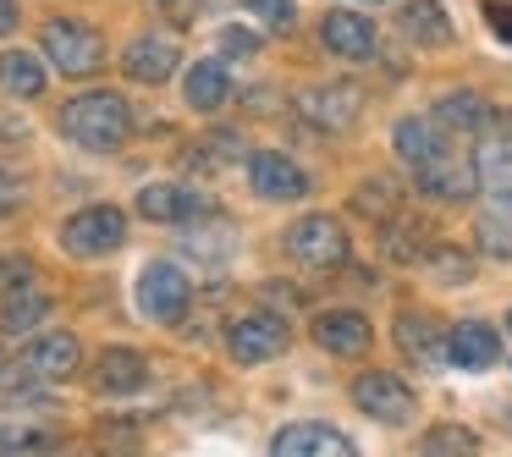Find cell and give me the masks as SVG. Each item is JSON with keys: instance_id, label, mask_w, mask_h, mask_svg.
<instances>
[{"instance_id": "obj_1", "label": "cell", "mask_w": 512, "mask_h": 457, "mask_svg": "<svg viewBox=\"0 0 512 457\" xmlns=\"http://www.w3.org/2000/svg\"><path fill=\"white\" fill-rule=\"evenodd\" d=\"M61 133L78 149H89V155H111V149H122L127 133H133V111H127V100L116 89H89V94H78V100H67Z\"/></svg>"}, {"instance_id": "obj_2", "label": "cell", "mask_w": 512, "mask_h": 457, "mask_svg": "<svg viewBox=\"0 0 512 457\" xmlns=\"http://www.w3.org/2000/svg\"><path fill=\"white\" fill-rule=\"evenodd\" d=\"M39 45H45L50 67L67 72V78H94V72L105 67V39L94 34L89 23H78V17H56V23H45Z\"/></svg>"}, {"instance_id": "obj_3", "label": "cell", "mask_w": 512, "mask_h": 457, "mask_svg": "<svg viewBox=\"0 0 512 457\" xmlns=\"http://www.w3.org/2000/svg\"><path fill=\"white\" fill-rule=\"evenodd\" d=\"M127 243V215L116 204H89V210L61 221V248L72 259H105Z\"/></svg>"}, {"instance_id": "obj_4", "label": "cell", "mask_w": 512, "mask_h": 457, "mask_svg": "<svg viewBox=\"0 0 512 457\" xmlns=\"http://www.w3.org/2000/svg\"><path fill=\"white\" fill-rule=\"evenodd\" d=\"M188 298H193V281L182 276L171 259H155V265H144V276H138V309H144L149 320L177 325L182 314H188Z\"/></svg>"}, {"instance_id": "obj_5", "label": "cell", "mask_w": 512, "mask_h": 457, "mask_svg": "<svg viewBox=\"0 0 512 457\" xmlns=\"http://www.w3.org/2000/svg\"><path fill=\"white\" fill-rule=\"evenodd\" d=\"M287 254L309 270H331L347 259V232L336 226V215H303L287 226Z\"/></svg>"}, {"instance_id": "obj_6", "label": "cell", "mask_w": 512, "mask_h": 457, "mask_svg": "<svg viewBox=\"0 0 512 457\" xmlns=\"http://www.w3.org/2000/svg\"><path fill=\"white\" fill-rule=\"evenodd\" d=\"M281 347H287V320L281 314H243V320L226 325V353L237 358V364H265V358H276Z\"/></svg>"}, {"instance_id": "obj_7", "label": "cell", "mask_w": 512, "mask_h": 457, "mask_svg": "<svg viewBox=\"0 0 512 457\" xmlns=\"http://www.w3.org/2000/svg\"><path fill=\"white\" fill-rule=\"evenodd\" d=\"M353 402H358V413H369L375 424H408V413H413V391L402 386L391 369H364V375L353 380Z\"/></svg>"}, {"instance_id": "obj_8", "label": "cell", "mask_w": 512, "mask_h": 457, "mask_svg": "<svg viewBox=\"0 0 512 457\" xmlns=\"http://www.w3.org/2000/svg\"><path fill=\"white\" fill-rule=\"evenodd\" d=\"M248 188L270 204H287V199H303V193H309V177H303L287 155H276V149H254V155H248Z\"/></svg>"}, {"instance_id": "obj_9", "label": "cell", "mask_w": 512, "mask_h": 457, "mask_svg": "<svg viewBox=\"0 0 512 457\" xmlns=\"http://www.w3.org/2000/svg\"><path fill=\"white\" fill-rule=\"evenodd\" d=\"M413 182H419V193H430V199H446V204L468 199V193L479 188L474 166H468V160L457 155V149H441L435 160H424V166H413Z\"/></svg>"}, {"instance_id": "obj_10", "label": "cell", "mask_w": 512, "mask_h": 457, "mask_svg": "<svg viewBox=\"0 0 512 457\" xmlns=\"http://www.w3.org/2000/svg\"><path fill=\"white\" fill-rule=\"evenodd\" d=\"M177 61H182V50H177V39H171V34H138L133 45L122 50V72L133 83H149V89L166 83L171 72H177Z\"/></svg>"}, {"instance_id": "obj_11", "label": "cell", "mask_w": 512, "mask_h": 457, "mask_svg": "<svg viewBox=\"0 0 512 457\" xmlns=\"http://www.w3.org/2000/svg\"><path fill=\"white\" fill-rule=\"evenodd\" d=\"M270 452L276 457H353V441H347L336 424H287V430H276V441H270Z\"/></svg>"}, {"instance_id": "obj_12", "label": "cell", "mask_w": 512, "mask_h": 457, "mask_svg": "<svg viewBox=\"0 0 512 457\" xmlns=\"http://www.w3.org/2000/svg\"><path fill=\"white\" fill-rule=\"evenodd\" d=\"M358 105H364V94H358L353 83H320V89H309L298 100V111H303V122H314L320 133H336V127L358 122Z\"/></svg>"}, {"instance_id": "obj_13", "label": "cell", "mask_w": 512, "mask_h": 457, "mask_svg": "<svg viewBox=\"0 0 512 457\" xmlns=\"http://www.w3.org/2000/svg\"><path fill=\"white\" fill-rule=\"evenodd\" d=\"M320 39H325V50H331L336 61H369L375 56V23L358 17V12H347V6H331V12H325Z\"/></svg>"}, {"instance_id": "obj_14", "label": "cell", "mask_w": 512, "mask_h": 457, "mask_svg": "<svg viewBox=\"0 0 512 457\" xmlns=\"http://www.w3.org/2000/svg\"><path fill=\"white\" fill-rule=\"evenodd\" d=\"M397 347H402V358H408V364H419V369L452 364V347H446L441 325L424 320V314H413V309L397 314Z\"/></svg>"}, {"instance_id": "obj_15", "label": "cell", "mask_w": 512, "mask_h": 457, "mask_svg": "<svg viewBox=\"0 0 512 457\" xmlns=\"http://www.w3.org/2000/svg\"><path fill=\"white\" fill-rule=\"evenodd\" d=\"M369 320L358 309H325V314H314V342L325 347L331 358H358L369 347Z\"/></svg>"}, {"instance_id": "obj_16", "label": "cell", "mask_w": 512, "mask_h": 457, "mask_svg": "<svg viewBox=\"0 0 512 457\" xmlns=\"http://www.w3.org/2000/svg\"><path fill=\"white\" fill-rule=\"evenodd\" d=\"M78 364H83V347H78V336H67V331L39 336V342H28V353H23V369L34 380H72Z\"/></svg>"}, {"instance_id": "obj_17", "label": "cell", "mask_w": 512, "mask_h": 457, "mask_svg": "<svg viewBox=\"0 0 512 457\" xmlns=\"http://www.w3.org/2000/svg\"><path fill=\"white\" fill-rule=\"evenodd\" d=\"M204 199L193 188H182V182H149L144 193H138V215L144 221H160V226H182V221H199Z\"/></svg>"}, {"instance_id": "obj_18", "label": "cell", "mask_w": 512, "mask_h": 457, "mask_svg": "<svg viewBox=\"0 0 512 457\" xmlns=\"http://www.w3.org/2000/svg\"><path fill=\"white\" fill-rule=\"evenodd\" d=\"M144 380H149V364L133 347H105L100 364H94V391L100 397H133Z\"/></svg>"}, {"instance_id": "obj_19", "label": "cell", "mask_w": 512, "mask_h": 457, "mask_svg": "<svg viewBox=\"0 0 512 457\" xmlns=\"http://www.w3.org/2000/svg\"><path fill=\"white\" fill-rule=\"evenodd\" d=\"M446 347H452V364H457V369H490V364L501 358V336L490 331L485 320H463V325H452Z\"/></svg>"}, {"instance_id": "obj_20", "label": "cell", "mask_w": 512, "mask_h": 457, "mask_svg": "<svg viewBox=\"0 0 512 457\" xmlns=\"http://www.w3.org/2000/svg\"><path fill=\"white\" fill-rule=\"evenodd\" d=\"M188 105L199 116H215L226 100H232V78H226V61H193L188 67V83H182Z\"/></svg>"}, {"instance_id": "obj_21", "label": "cell", "mask_w": 512, "mask_h": 457, "mask_svg": "<svg viewBox=\"0 0 512 457\" xmlns=\"http://www.w3.org/2000/svg\"><path fill=\"white\" fill-rule=\"evenodd\" d=\"M45 320H50V298L39 287H28V281H17L6 292V303H0V336H28Z\"/></svg>"}, {"instance_id": "obj_22", "label": "cell", "mask_w": 512, "mask_h": 457, "mask_svg": "<svg viewBox=\"0 0 512 457\" xmlns=\"http://www.w3.org/2000/svg\"><path fill=\"white\" fill-rule=\"evenodd\" d=\"M474 177H479V193H485L496 210H512V149L507 144H485L474 155Z\"/></svg>"}, {"instance_id": "obj_23", "label": "cell", "mask_w": 512, "mask_h": 457, "mask_svg": "<svg viewBox=\"0 0 512 457\" xmlns=\"http://www.w3.org/2000/svg\"><path fill=\"white\" fill-rule=\"evenodd\" d=\"M391 144H397V155L408 160V166H424V160H435L441 149H452L441 138V122H424V116H402L397 133H391Z\"/></svg>"}, {"instance_id": "obj_24", "label": "cell", "mask_w": 512, "mask_h": 457, "mask_svg": "<svg viewBox=\"0 0 512 457\" xmlns=\"http://www.w3.org/2000/svg\"><path fill=\"white\" fill-rule=\"evenodd\" d=\"M435 122H441V133L468 138V133H479V127L490 122V105L479 100V94H468V89H452V94H441V105H435Z\"/></svg>"}, {"instance_id": "obj_25", "label": "cell", "mask_w": 512, "mask_h": 457, "mask_svg": "<svg viewBox=\"0 0 512 457\" xmlns=\"http://www.w3.org/2000/svg\"><path fill=\"white\" fill-rule=\"evenodd\" d=\"M0 89L12 100H39L45 94V61L28 56V50H6L0 56Z\"/></svg>"}, {"instance_id": "obj_26", "label": "cell", "mask_w": 512, "mask_h": 457, "mask_svg": "<svg viewBox=\"0 0 512 457\" xmlns=\"http://www.w3.org/2000/svg\"><path fill=\"white\" fill-rule=\"evenodd\" d=\"M419 270L430 281H441V287H463V281H474V259H468L463 248H452V243H430L419 254Z\"/></svg>"}, {"instance_id": "obj_27", "label": "cell", "mask_w": 512, "mask_h": 457, "mask_svg": "<svg viewBox=\"0 0 512 457\" xmlns=\"http://www.w3.org/2000/svg\"><path fill=\"white\" fill-rule=\"evenodd\" d=\"M402 34H408L413 45H446V39H452V23H446V12L435 0H413L408 12H402Z\"/></svg>"}, {"instance_id": "obj_28", "label": "cell", "mask_w": 512, "mask_h": 457, "mask_svg": "<svg viewBox=\"0 0 512 457\" xmlns=\"http://www.w3.org/2000/svg\"><path fill=\"white\" fill-rule=\"evenodd\" d=\"M474 243H479V254H490V259H512V210L485 215V221L474 226Z\"/></svg>"}, {"instance_id": "obj_29", "label": "cell", "mask_w": 512, "mask_h": 457, "mask_svg": "<svg viewBox=\"0 0 512 457\" xmlns=\"http://www.w3.org/2000/svg\"><path fill=\"white\" fill-rule=\"evenodd\" d=\"M353 204L369 215V221H391V215H397V188H391L386 177H369V182H358Z\"/></svg>"}, {"instance_id": "obj_30", "label": "cell", "mask_w": 512, "mask_h": 457, "mask_svg": "<svg viewBox=\"0 0 512 457\" xmlns=\"http://www.w3.org/2000/svg\"><path fill=\"white\" fill-rule=\"evenodd\" d=\"M380 254H386V259H413V265H419V254H424L419 226H413V221L386 226V232H380Z\"/></svg>"}, {"instance_id": "obj_31", "label": "cell", "mask_w": 512, "mask_h": 457, "mask_svg": "<svg viewBox=\"0 0 512 457\" xmlns=\"http://www.w3.org/2000/svg\"><path fill=\"white\" fill-rule=\"evenodd\" d=\"M237 155H243V138H237V133H210L199 144V155H193V166L215 171V166H226V160H237Z\"/></svg>"}, {"instance_id": "obj_32", "label": "cell", "mask_w": 512, "mask_h": 457, "mask_svg": "<svg viewBox=\"0 0 512 457\" xmlns=\"http://www.w3.org/2000/svg\"><path fill=\"white\" fill-rule=\"evenodd\" d=\"M248 17H259V23L270 28V34H292V23H298V6L292 0H243Z\"/></svg>"}, {"instance_id": "obj_33", "label": "cell", "mask_w": 512, "mask_h": 457, "mask_svg": "<svg viewBox=\"0 0 512 457\" xmlns=\"http://www.w3.org/2000/svg\"><path fill=\"white\" fill-rule=\"evenodd\" d=\"M39 446H56V435L34 424H0V452H39Z\"/></svg>"}, {"instance_id": "obj_34", "label": "cell", "mask_w": 512, "mask_h": 457, "mask_svg": "<svg viewBox=\"0 0 512 457\" xmlns=\"http://www.w3.org/2000/svg\"><path fill=\"white\" fill-rule=\"evenodd\" d=\"M479 435L474 430H457V424H441V430H430L419 441V452H474Z\"/></svg>"}, {"instance_id": "obj_35", "label": "cell", "mask_w": 512, "mask_h": 457, "mask_svg": "<svg viewBox=\"0 0 512 457\" xmlns=\"http://www.w3.org/2000/svg\"><path fill=\"white\" fill-rule=\"evenodd\" d=\"M221 50H226V56H259V34H254V28H226Z\"/></svg>"}, {"instance_id": "obj_36", "label": "cell", "mask_w": 512, "mask_h": 457, "mask_svg": "<svg viewBox=\"0 0 512 457\" xmlns=\"http://www.w3.org/2000/svg\"><path fill=\"white\" fill-rule=\"evenodd\" d=\"M485 17H490V34H496L501 45H512V6L507 0H485Z\"/></svg>"}, {"instance_id": "obj_37", "label": "cell", "mask_w": 512, "mask_h": 457, "mask_svg": "<svg viewBox=\"0 0 512 457\" xmlns=\"http://www.w3.org/2000/svg\"><path fill=\"white\" fill-rule=\"evenodd\" d=\"M155 6H160V17H171L177 28H188L193 17H199V6H204V0H155Z\"/></svg>"}, {"instance_id": "obj_38", "label": "cell", "mask_w": 512, "mask_h": 457, "mask_svg": "<svg viewBox=\"0 0 512 457\" xmlns=\"http://www.w3.org/2000/svg\"><path fill=\"white\" fill-rule=\"evenodd\" d=\"M17 204H23V182H17L12 171H0V215H12Z\"/></svg>"}, {"instance_id": "obj_39", "label": "cell", "mask_w": 512, "mask_h": 457, "mask_svg": "<svg viewBox=\"0 0 512 457\" xmlns=\"http://www.w3.org/2000/svg\"><path fill=\"white\" fill-rule=\"evenodd\" d=\"M17 23H23V12H17V0H0V39L12 34Z\"/></svg>"}, {"instance_id": "obj_40", "label": "cell", "mask_w": 512, "mask_h": 457, "mask_svg": "<svg viewBox=\"0 0 512 457\" xmlns=\"http://www.w3.org/2000/svg\"><path fill=\"white\" fill-rule=\"evenodd\" d=\"M6 281H17V276H12V265H0V287H6Z\"/></svg>"}, {"instance_id": "obj_41", "label": "cell", "mask_w": 512, "mask_h": 457, "mask_svg": "<svg viewBox=\"0 0 512 457\" xmlns=\"http://www.w3.org/2000/svg\"><path fill=\"white\" fill-rule=\"evenodd\" d=\"M507 325H512V320H507Z\"/></svg>"}]
</instances>
